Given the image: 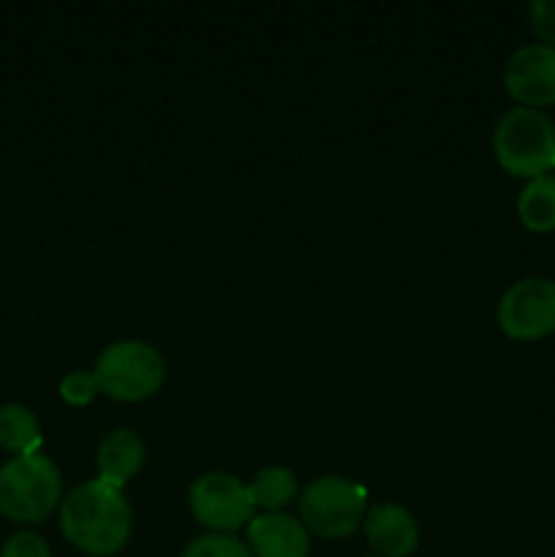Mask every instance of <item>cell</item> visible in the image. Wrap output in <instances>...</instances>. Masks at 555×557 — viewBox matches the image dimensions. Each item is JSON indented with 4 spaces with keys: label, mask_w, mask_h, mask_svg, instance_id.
<instances>
[{
    "label": "cell",
    "mask_w": 555,
    "mask_h": 557,
    "mask_svg": "<svg viewBox=\"0 0 555 557\" xmlns=\"http://www.w3.org/2000/svg\"><path fill=\"white\" fill-rule=\"evenodd\" d=\"M0 446L16 457L41 449V424L30 408L20 403L0 406Z\"/></svg>",
    "instance_id": "4fadbf2b"
},
{
    "label": "cell",
    "mask_w": 555,
    "mask_h": 557,
    "mask_svg": "<svg viewBox=\"0 0 555 557\" xmlns=\"http://www.w3.org/2000/svg\"><path fill=\"white\" fill-rule=\"evenodd\" d=\"M504 87L520 107L539 109L555 103V47L528 44L511 52L504 65Z\"/></svg>",
    "instance_id": "ba28073f"
},
{
    "label": "cell",
    "mask_w": 555,
    "mask_h": 557,
    "mask_svg": "<svg viewBox=\"0 0 555 557\" xmlns=\"http://www.w3.org/2000/svg\"><path fill=\"white\" fill-rule=\"evenodd\" d=\"M250 498H254V506L264 511H281L283 506L292 504L299 493L297 476H294L288 468L283 466H270L261 468L248 484Z\"/></svg>",
    "instance_id": "5bb4252c"
},
{
    "label": "cell",
    "mask_w": 555,
    "mask_h": 557,
    "mask_svg": "<svg viewBox=\"0 0 555 557\" xmlns=\"http://www.w3.org/2000/svg\"><path fill=\"white\" fill-rule=\"evenodd\" d=\"M365 536L379 557H408L419 544V525L400 504H379L365 515Z\"/></svg>",
    "instance_id": "30bf717a"
},
{
    "label": "cell",
    "mask_w": 555,
    "mask_h": 557,
    "mask_svg": "<svg viewBox=\"0 0 555 557\" xmlns=\"http://www.w3.org/2000/svg\"><path fill=\"white\" fill-rule=\"evenodd\" d=\"M188 506L196 522L212 533H234L254 520V498L248 484L232 473L212 471L196 479L188 490Z\"/></svg>",
    "instance_id": "8992f818"
},
{
    "label": "cell",
    "mask_w": 555,
    "mask_h": 557,
    "mask_svg": "<svg viewBox=\"0 0 555 557\" xmlns=\"http://www.w3.org/2000/svg\"><path fill=\"white\" fill-rule=\"evenodd\" d=\"M553 169H555V166H553Z\"/></svg>",
    "instance_id": "ffe728a7"
},
{
    "label": "cell",
    "mask_w": 555,
    "mask_h": 557,
    "mask_svg": "<svg viewBox=\"0 0 555 557\" xmlns=\"http://www.w3.org/2000/svg\"><path fill=\"white\" fill-rule=\"evenodd\" d=\"M180 557H254V553L232 533H205L194 539Z\"/></svg>",
    "instance_id": "9a60e30c"
},
{
    "label": "cell",
    "mask_w": 555,
    "mask_h": 557,
    "mask_svg": "<svg viewBox=\"0 0 555 557\" xmlns=\"http://www.w3.org/2000/svg\"><path fill=\"white\" fill-rule=\"evenodd\" d=\"M248 547L254 557H308V528L283 511H264L248 522Z\"/></svg>",
    "instance_id": "9c48e42d"
},
{
    "label": "cell",
    "mask_w": 555,
    "mask_h": 557,
    "mask_svg": "<svg viewBox=\"0 0 555 557\" xmlns=\"http://www.w3.org/2000/svg\"><path fill=\"white\" fill-rule=\"evenodd\" d=\"M98 479L123 490L145 466V444L128 428H118L98 444Z\"/></svg>",
    "instance_id": "8fae6325"
},
{
    "label": "cell",
    "mask_w": 555,
    "mask_h": 557,
    "mask_svg": "<svg viewBox=\"0 0 555 557\" xmlns=\"http://www.w3.org/2000/svg\"><path fill=\"white\" fill-rule=\"evenodd\" d=\"M517 218L528 232H553L555 228V174L528 180L517 196Z\"/></svg>",
    "instance_id": "7c38bea8"
},
{
    "label": "cell",
    "mask_w": 555,
    "mask_h": 557,
    "mask_svg": "<svg viewBox=\"0 0 555 557\" xmlns=\"http://www.w3.org/2000/svg\"><path fill=\"white\" fill-rule=\"evenodd\" d=\"M0 557H52V553H49V544L38 533L20 531L3 544Z\"/></svg>",
    "instance_id": "e0dca14e"
},
{
    "label": "cell",
    "mask_w": 555,
    "mask_h": 557,
    "mask_svg": "<svg viewBox=\"0 0 555 557\" xmlns=\"http://www.w3.org/2000/svg\"><path fill=\"white\" fill-rule=\"evenodd\" d=\"M63 500L60 468L41 451L11 457L0 468V515L11 522H41Z\"/></svg>",
    "instance_id": "3957f363"
},
{
    "label": "cell",
    "mask_w": 555,
    "mask_h": 557,
    "mask_svg": "<svg viewBox=\"0 0 555 557\" xmlns=\"http://www.w3.org/2000/svg\"><path fill=\"white\" fill-rule=\"evenodd\" d=\"M65 542L90 557L118 555L131 536V506L123 490L92 479L71 490L60 504Z\"/></svg>",
    "instance_id": "6da1fadb"
},
{
    "label": "cell",
    "mask_w": 555,
    "mask_h": 557,
    "mask_svg": "<svg viewBox=\"0 0 555 557\" xmlns=\"http://www.w3.org/2000/svg\"><path fill=\"white\" fill-rule=\"evenodd\" d=\"M370 557H379V555H370Z\"/></svg>",
    "instance_id": "d6986e66"
},
{
    "label": "cell",
    "mask_w": 555,
    "mask_h": 557,
    "mask_svg": "<svg viewBox=\"0 0 555 557\" xmlns=\"http://www.w3.org/2000/svg\"><path fill=\"white\" fill-rule=\"evenodd\" d=\"M493 152L511 177H542L555 166V123L539 109H509L495 123Z\"/></svg>",
    "instance_id": "7a4b0ae2"
},
{
    "label": "cell",
    "mask_w": 555,
    "mask_h": 557,
    "mask_svg": "<svg viewBox=\"0 0 555 557\" xmlns=\"http://www.w3.org/2000/svg\"><path fill=\"white\" fill-rule=\"evenodd\" d=\"M98 381L96 375L87 373V370H74V373L65 375L60 381V397H63L69 406H87L92 403V397L98 395Z\"/></svg>",
    "instance_id": "2e32d148"
},
{
    "label": "cell",
    "mask_w": 555,
    "mask_h": 557,
    "mask_svg": "<svg viewBox=\"0 0 555 557\" xmlns=\"http://www.w3.org/2000/svg\"><path fill=\"white\" fill-rule=\"evenodd\" d=\"M92 375L98 389L112 400L139 403L163 386L166 359L145 341H118L98 354Z\"/></svg>",
    "instance_id": "277c9868"
},
{
    "label": "cell",
    "mask_w": 555,
    "mask_h": 557,
    "mask_svg": "<svg viewBox=\"0 0 555 557\" xmlns=\"http://www.w3.org/2000/svg\"><path fill=\"white\" fill-rule=\"evenodd\" d=\"M498 326L511 341H542L555 332V283L526 277L504 292L498 302Z\"/></svg>",
    "instance_id": "52a82bcc"
},
{
    "label": "cell",
    "mask_w": 555,
    "mask_h": 557,
    "mask_svg": "<svg viewBox=\"0 0 555 557\" xmlns=\"http://www.w3.org/2000/svg\"><path fill=\"white\" fill-rule=\"evenodd\" d=\"M528 16H531V30L536 38L547 47H555V0H533L528 5Z\"/></svg>",
    "instance_id": "ac0fdd59"
},
{
    "label": "cell",
    "mask_w": 555,
    "mask_h": 557,
    "mask_svg": "<svg viewBox=\"0 0 555 557\" xmlns=\"http://www.w3.org/2000/svg\"><path fill=\"white\" fill-rule=\"evenodd\" d=\"M368 515V490L341 476H319L299 493V517L321 539L351 536Z\"/></svg>",
    "instance_id": "5b68a950"
}]
</instances>
